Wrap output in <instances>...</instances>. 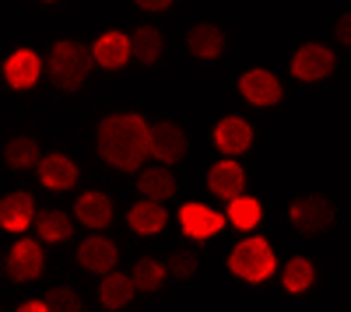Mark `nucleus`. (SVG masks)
Instances as JSON below:
<instances>
[{"mask_svg": "<svg viewBox=\"0 0 351 312\" xmlns=\"http://www.w3.org/2000/svg\"><path fill=\"white\" fill-rule=\"evenodd\" d=\"M99 158L120 172H134L152 158V123H144L137 112H116L106 116L95 130Z\"/></svg>", "mask_w": 351, "mask_h": 312, "instance_id": "f257e3e1", "label": "nucleus"}, {"mask_svg": "<svg viewBox=\"0 0 351 312\" xmlns=\"http://www.w3.org/2000/svg\"><path fill=\"white\" fill-rule=\"evenodd\" d=\"M92 67H95V53L74 39H60L49 49V77L60 92H77L84 77L92 74Z\"/></svg>", "mask_w": 351, "mask_h": 312, "instance_id": "f03ea898", "label": "nucleus"}, {"mask_svg": "<svg viewBox=\"0 0 351 312\" xmlns=\"http://www.w3.org/2000/svg\"><path fill=\"white\" fill-rule=\"evenodd\" d=\"M228 270L239 281H246V285H260V281H267L278 270V257L267 239L253 235V239H243L228 252Z\"/></svg>", "mask_w": 351, "mask_h": 312, "instance_id": "7ed1b4c3", "label": "nucleus"}, {"mask_svg": "<svg viewBox=\"0 0 351 312\" xmlns=\"http://www.w3.org/2000/svg\"><path fill=\"white\" fill-rule=\"evenodd\" d=\"M288 218H291V224H295L302 235H319V232L334 229V204L327 200L324 193H309V196L291 200Z\"/></svg>", "mask_w": 351, "mask_h": 312, "instance_id": "20e7f679", "label": "nucleus"}, {"mask_svg": "<svg viewBox=\"0 0 351 312\" xmlns=\"http://www.w3.org/2000/svg\"><path fill=\"white\" fill-rule=\"evenodd\" d=\"M46 267V257H43V246L36 239H18L8 252L4 260V270L11 281H18V285H28V281H36Z\"/></svg>", "mask_w": 351, "mask_h": 312, "instance_id": "39448f33", "label": "nucleus"}, {"mask_svg": "<svg viewBox=\"0 0 351 312\" xmlns=\"http://www.w3.org/2000/svg\"><path fill=\"white\" fill-rule=\"evenodd\" d=\"M334 53L327 49V46H319V42H306V46H299V53L291 56V77L295 81H306V84H313V81H324V77H330L334 74Z\"/></svg>", "mask_w": 351, "mask_h": 312, "instance_id": "423d86ee", "label": "nucleus"}, {"mask_svg": "<svg viewBox=\"0 0 351 312\" xmlns=\"http://www.w3.org/2000/svg\"><path fill=\"white\" fill-rule=\"evenodd\" d=\"M36 218H39V211H36L32 193L18 190V193H8L4 200H0V229L4 232L21 235L25 229H36Z\"/></svg>", "mask_w": 351, "mask_h": 312, "instance_id": "0eeeda50", "label": "nucleus"}, {"mask_svg": "<svg viewBox=\"0 0 351 312\" xmlns=\"http://www.w3.org/2000/svg\"><path fill=\"white\" fill-rule=\"evenodd\" d=\"M239 95L260 109H267V105H278L281 102V81L271 74V70H263V67H253L239 77Z\"/></svg>", "mask_w": 351, "mask_h": 312, "instance_id": "6e6552de", "label": "nucleus"}, {"mask_svg": "<svg viewBox=\"0 0 351 312\" xmlns=\"http://www.w3.org/2000/svg\"><path fill=\"white\" fill-rule=\"evenodd\" d=\"M225 214L211 211V207H204V204H183L180 207V224H183V235L193 239V242H204V239H211L225 229Z\"/></svg>", "mask_w": 351, "mask_h": 312, "instance_id": "1a4fd4ad", "label": "nucleus"}, {"mask_svg": "<svg viewBox=\"0 0 351 312\" xmlns=\"http://www.w3.org/2000/svg\"><path fill=\"white\" fill-rule=\"evenodd\" d=\"M43 77V60L36 49H14L4 60V81L14 92H28L36 88V81Z\"/></svg>", "mask_w": 351, "mask_h": 312, "instance_id": "9d476101", "label": "nucleus"}, {"mask_svg": "<svg viewBox=\"0 0 351 312\" xmlns=\"http://www.w3.org/2000/svg\"><path fill=\"white\" fill-rule=\"evenodd\" d=\"M183 155H186V133L169 120L152 123V158L162 165H176L183 161Z\"/></svg>", "mask_w": 351, "mask_h": 312, "instance_id": "9b49d317", "label": "nucleus"}, {"mask_svg": "<svg viewBox=\"0 0 351 312\" xmlns=\"http://www.w3.org/2000/svg\"><path fill=\"white\" fill-rule=\"evenodd\" d=\"M208 190H211L215 196H221V200H236V196H243V190H246L243 165L232 161V158L215 161V165L208 168Z\"/></svg>", "mask_w": 351, "mask_h": 312, "instance_id": "f8f14e48", "label": "nucleus"}, {"mask_svg": "<svg viewBox=\"0 0 351 312\" xmlns=\"http://www.w3.org/2000/svg\"><path fill=\"white\" fill-rule=\"evenodd\" d=\"M116 260H120V249H116V242L106 239V235H88L77 246V263L92 274H109L116 267Z\"/></svg>", "mask_w": 351, "mask_h": 312, "instance_id": "ddd939ff", "label": "nucleus"}, {"mask_svg": "<svg viewBox=\"0 0 351 312\" xmlns=\"http://www.w3.org/2000/svg\"><path fill=\"white\" fill-rule=\"evenodd\" d=\"M39 183L46 186V190H56V193H64V190H74L77 186V176H81V168L67 158V155H46L43 161H39Z\"/></svg>", "mask_w": 351, "mask_h": 312, "instance_id": "4468645a", "label": "nucleus"}, {"mask_svg": "<svg viewBox=\"0 0 351 312\" xmlns=\"http://www.w3.org/2000/svg\"><path fill=\"white\" fill-rule=\"evenodd\" d=\"M250 144H253V127H250L246 120H239V116L218 120V127H215V148H218L221 155L236 158V155L250 151Z\"/></svg>", "mask_w": 351, "mask_h": 312, "instance_id": "2eb2a0df", "label": "nucleus"}, {"mask_svg": "<svg viewBox=\"0 0 351 312\" xmlns=\"http://www.w3.org/2000/svg\"><path fill=\"white\" fill-rule=\"evenodd\" d=\"M92 53H95V64H99V67H106V70H120V67L130 64L134 42H130L127 32H106V36L95 39Z\"/></svg>", "mask_w": 351, "mask_h": 312, "instance_id": "dca6fc26", "label": "nucleus"}, {"mask_svg": "<svg viewBox=\"0 0 351 312\" xmlns=\"http://www.w3.org/2000/svg\"><path fill=\"white\" fill-rule=\"evenodd\" d=\"M74 214H77V221L84 224V229L99 232V229H106V224H112V200L99 190H88V193L77 196Z\"/></svg>", "mask_w": 351, "mask_h": 312, "instance_id": "f3484780", "label": "nucleus"}, {"mask_svg": "<svg viewBox=\"0 0 351 312\" xmlns=\"http://www.w3.org/2000/svg\"><path fill=\"white\" fill-rule=\"evenodd\" d=\"M127 224H130L137 235H158L165 224H169V214H165L162 200H148V196H144L141 204H134L127 211Z\"/></svg>", "mask_w": 351, "mask_h": 312, "instance_id": "a211bd4d", "label": "nucleus"}, {"mask_svg": "<svg viewBox=\"0 0 351 312\" xmlns=\"http://www.w3.org/2000/svg\"><path fill=\"white\" fill-rule=\"evenodd\" d=\"M186 46H190V53L197 56V60H218L221 49H225V32L211 21H200V25L190 28Z\"/></svg>", "mask_w": 351, "mask_h": 312, "instance_id": "6ab92c4d", "label": "nucleus"}, {"mask_svg": "<svg viewBox=\"0 0 351 312\" xmlns=\"http://www.w3.org/2000/svg\"><path fill=\"white\" fill-rule=\"evenodd\" d=\"M137 190L141 196H148V200H169V196H176V176L169 172V165H155V168H141L137 176Z\"/></svg>", "mask_w": 351, "mask_h": 312, "instance_id": "aec40b11", "label": "nucleus"}, {"mask_svg": "<svg viewBox=\"0 0 351 312\" xmlns=\"http://www.w3.org/2000/svg\"><path fill=\"white\" fill-rule=\"evenodd\" d=\"M134 291H137L134 274H116V270H109L106 281L99 285V302H102L106 309H123V305L134 298Z\"/></svg>", "mask_w": 351, "mask_h": 312, "instance_id": "412c9836", "label": "nucleus"}, {"mask_svg": "<svg viewBox=\"0 0 351 312\" xmlns=\"http://www.w3.org/2000/svg\"><path fill=\"white\" fill-rule=\"evenodd\" d=\"M130 42H134V60L144 64V67L158 64V56H162V49H165V39H162V32H158L155 25H141V28H134Z\"/></svg>", "mask_w": 351, "mask_h": 312, "instance_id": "4be33fe9", "label": "nucleus"}, {"mask_svg": "<svg viewBox=\"0 0 351 312\" xmlns=\"http://www.w3.org/2000/svg\"><path fill=\"white\" fill-rule=\"evenodd\" d=\"M4 161H8V168H14V172H25V168H39L43 155H39V144L32 137H14L4 148Z\"/></svg>", "mask_w": 351, "mask_h": 312, "instance_id": "5701e85b", "label": "nucleus"}, {"mask_svg": "<svg viewBox=\"0 0 351 312\" xmlns=\"http://www.w3.org/2000/svg\"><path fill=\"white\" fill-rule=\"evenodd\" d=\"M225 218H228L232 229L253 232L256 224H260V218H263V207H260V200H253V196H236V200H228Z\"/></svg>", "mask_w": 351, "mask_h": 312, "instance_id": "b1692460", "label": "nucleus"}, {"mask_svg": "<svg viewBox=\"0 0 351 312\" xmlns=\"http://www.w3.org/2000/svg\"><path fill=\"white\" fill-rule=\"evenodd\" d=\"M313 281H316V267H313L306 257H295V260H288V263L281 267V285H285V291H291V295L309 291Z\"/></svg>", "mask_w": 351, "mask_h": 312, "instance_id": "393cba45", "label": "nucleus"}, {"mask_svg": "<svg viewBox=\"0 0 351 312\" xmlns=\"http://www.w3.org/2000/svg\"><path fill=\"white\" fill-rule=\"evenodd\" d=\"M36 232H39L43 242H67L74 235L71 214H64V211H43L36 218Z\"/></svg>", "mask_w": 351, "mask_h": 312, "instance_id": "a878e982", "label": "nucleus"}, {"mask_svg": "<svg viewBox=\"0 0 351 312\" xmlns=\"http://www.w3.org/2000/svg\"><path fill=\"white\" fill-rule=\"evenodd\" d=\"M169 277V263L155 260V257H141L134 263V281H137V291H158Z\"/></svg>", "mask_w": 351, "mask_h": 312, "instance_id": "bb28decb", "label": "nucleus"}, {"mask_svg": "<svg viewBox=\"0 0 351 312\" xmlns=\"http://www.w3.org/2000/svg\"><path fill=\"white\" fill-rule=\"evenodd\" d=\"M46 302H49V309H56V312H81V309H84L81 295L71 291V288H49V291H46Z\"/></svg>", "mask_w": 351, "mask_h": 312, "instance_id": "cd10ccee", "label": "nucleus"}, {"mask_svg": "<svg viewBox=\"0 0 351 312\" xmlns=\"http://www.w3.org/2000/svg\"><path fill=\"white\" fill-rule=\"evenodd\" d=\"M197 257L193 252H172V260H169V274L172 277H180V281H190L193 274H197Z\"/></svg>", "mask_w": 351, "mask_h": 312, "instance_id": "c85d7f7f", "label": "nucleus"}, {"mask_svg": "<svg viewBox=\"0 0 351 312\" xmlns=\"http://www.w3.org/2000/svg\"><path fill=\"white\" fill-rule=\"evenodd\" d=\"M334 36L341 46H351V14H341L337 25H334Z\"/></svg>", "mask_w": 351, "mask_h": 312, "instance_id": "c756f323", "label": "nucleus"}, {"mask_svg": "<svg viewBox=\"0 0 351 312\" xmlns=\"http://www.w3.org/2000/svg\"><path fill=\"white\" fill-rule=\"evenodd\" d=\"M18 309H21V312H49V302H46V295H43V298H28V302H21Z\"/></svg>", "mask_w": 351, "mask_h": 312, "instance_id": "7c9ffc66", "label": "nucleus"}, {"mask_svg": "<svg viewBox=\"0 0 351 312\" xmlns=\"http://www.w3.org/2000/svg\"><path fill=\"white\" fill-rule=\"evenodd\" d=\"M134 4L141 11H165V8H172V0H134Z\"/></svg>", "mask_w": 351, "mask_h": 312, "instance_id": "2f4dec72", "label": "nucleus"}, {"mask_svg": "<svg viewBox=\"0 0 351 312\" xmlns=\"http://www.w3.org/2000/svg\"><path fill=\"white\" fill-rule=\"evenodd\" d=\"M43 4H56V0H43Z\"/></svg>", "mask_w": 351, "mask_h": 312, "instance_id": "473e14b6", "label": "nucleus"}]
</instances>
